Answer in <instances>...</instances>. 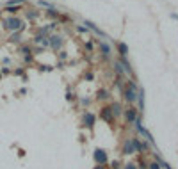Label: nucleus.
<instances>
[{
  "label": "nucleus",
  "instance_id": "obj_3",
  "mask_svg": "<svg viewBox=\"0 0 178 169\" xmlns=\"http://www.w3.org/2000/svg\"><path fill=\"white\" fill-rule=\"evenodd\" d=\"M48 45H52L53 50H57V48H61V45H63V38H61V36H52L50 41H48Z\"/></svg>",
  "mask_w": 178,
  "mask_h": 169
},
{
  "label": "nucleus",
  "instance_id": "obj_15",
  "mask_svg": "<svg viewBox=\"0 0 178 169\" xmlns=\"http://www.w3.org/2000/svg\"><path fill=\"white\" fill-rule=\"evenodd\" d=\"M96 169H104V167H96Z\"/></svg>",
  "mask_w": 178,
  "mask_h": 169
},
{
  "label": "nucleus",
  "instance_id": "obj_11",
  "mask_svg": "<svg viewBox=\"0 0 178 169\" xmlns=\"http://www.w3.org/2000/svg\"><path fill=\"white\" fill-rule=\"evenodd\" d=\"M125 153L126 155H128V153H134V142H132V141L125 144Z\"/></svg>",
  "mask_w": 178,
  "mask_h": 169
},
{
  "label": "nucleus",
  "instance_id": "obj_9",
  "mask_svg": "<svg viewBox=\"0 0 178 169\" xmlns=\"http://www.w3.org/2000/svg\"><path fill=\"white\" fill-rule=\"evenodd\" d=\"M102 116H104V119L111 121V117H112V110H111L109 107H105V109H104V112H102Z\"/></svg>",
  "mask_w": 178,
  "mask_h": 169
},
{
  "label": "nucleus",
  "instance_id": "obj_10",
  "mask_svg": "<svg viewBox=\"0 0 178 169\" xmlns=\"http://www.w3.org/2000/svg\"><path fill=\"white\" fill-rule=\"evenodd\" d=\"M100 48H102V52H104V55H109V53H111V46H109L107 43L100 41Z\"/></svg>",
  "mask_w": 178,
  "mask_h": 169
},
{
  "label": "nucleus",
  "instance_id": "obj_2",
  "mask_svg": "<svg viewBox=\"0 0 178 169\" xmlns=\"http://www.w3.org/2000/svg\"><path fill=\"white\" fill-rule=\"evenodd\" d=\"M125 98L128 100V102H134L136 100V85L130 82V87L125 91Z\"/></svg>",
  "mask_w": 178,
  "mask_h": 169
},
{
  "label": "nucleus",
  "instance_id": "obj_7",
  "mask_svg": "<svg viewBox=\"0 0 178 169\" xmlns=\"http://www.w3.org/2000/svg\"><path fill=\"white\" fill-rule=\"evenodd\" d=\"M84 123H85V125H87L89 128H91V127L94 125V116L91 114V112H87V114H85V117H84Z\"/></svg>",
  "mask_w": 178,
  "mask_h": 169
},
{
  "label": "nucleus",
  "instance_id": "obj_4",
  "mask_svg": "<svg viewBox=\"0 0 178 169\" xmlns=\"http://www.w3.org/2000/svg\"><path fill=\"white\" fill-rule=\"evenodd\" d=\"M85 25H87V29H91V31H93V32H96V34H98V36H102V38H107V36H105L104 32H102V31H100V29H98V27H96V25H94L93 21L85 20Z\"/></svg>",
  "mask_w": 178,
  "mask_h": 169
},
{
  "label": "nucleus",
  "instance_id": "obj_1",
  "mask_svg": "<svg viewBox=\"0 0 178 169\" xmlns=\"http://www.w3.org/2000/svg\"><path fill=\"white\" fill-rule=\"evenodd\" d=\"M5 29H9V31H21V27H23V23H21L20 18H9V20L5 21V25H4Z\"/></svg>",
  "mask_w": 178,
  "mask_h": 169
},
{
  "label": "nucleus",
  "instance_id": "obj_14",
  "mask_svg": "<svg viewBox=\"0 0 178 169\" xmlns=\"http://www.w3.org/2000/svg\"><path fill=\"white\" fill-rule=\"evenodd\" d=\"M126 169H136V166H134V164H130V166H126Z\"/></svg>",
  "mask_w": 178,
  "mask_h": 169
},
{
  "label": "nucleus",
  "instance_id": "obj_13",
  "mask_svg": "<svg viewBox=\"0 0 178 169\" xmlns=\"http://www.w3.org/2000/svg\"><path fill=\"white\" fill-rule=\"evenodd\" d=\"M7 11H9V13H16V11H18V7H7Z\"/></svg>",
  "mask_w": 178,
  "mask_h": 169
},
{
  "label": "nucleus",
  "instance_id": "obj_12",
  "mask_svg": "<svg viewBox=\"0 0 178 169\" xmlns=\"http://www.w3.org/2000/svg\"><path fill=\"white\" fill-rule=\"evenodd\" d=\"M150 167H151V169H160V166H158L157 162H153V164H151V166H150Z\"/></svg>",
  "mask_w": 178,
  "mask_h": 169
},
{
  "label": "nucleus",
  "instance_id": "obj_8",
  "mask_svg": "<svg viewBox=\"0 0 178 169\" xmlns=\"http://www.w3.org/2000/svg\"><path fill=\"white\" fill-rule=\"evenodd\" d=\"M118 50H119V53L125 57L126 53H128V46H126L125 43H119V45H118Z\"/></svg>",
  "mask_w": 178,
  "mask_h": 169
},
{
  "label": "nucleus",
  "instance_id": "obj_5",
  "mask_svg": "<svg viewBox=\"0 0 178 169\" xmlns=\"http://www.w3.org/2000/svg\"><path fill=\"white\" fill-rule=\"evenodd\" d=\"M94 159H96V162H102V164H104L105 160H107V155H105L104 149H96V153H94Z\"/></svg>",
  "mask_w": 178,
  "mask_h": 169
},
{
  "label": "nucleus",
  "instance_id": "obj_6",
  "mask_svg": "<svg viewBox=\"0 0 178 169\" xmlns=\"http://www.w3.org/2000/svg\"><path fill=\"white\" fill-rule=\"evenodd\" d=\"M125 117L128 119V121H136V117H137V114H136V109H128L125 112Z\"/></svg>",
  "mask_w": 178,
  "mask_h": 169
}]
</instances>
